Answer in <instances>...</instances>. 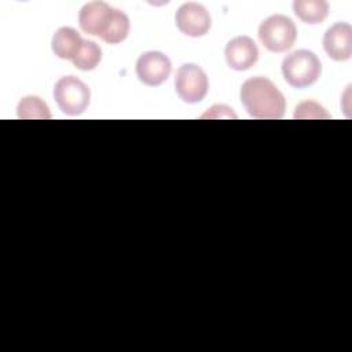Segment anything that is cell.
I'll return each instance as SVG.
<instances>
[{
	"mask_svg": "<svg viewBox=\"0 0 352 352\" xmlns=\"http://www.w3.org/2000/svg\"><path fill=\"white\" fill-rule=\"evenodd\" d=\"M241 102L250 117L258 120L282 118L286 110V99L276 85L267 77L248 78L239 91Z\"/></svg>",
	"mask_w": 352,
	"mask_h": 352,
	"instance_id": "1",
	"label": "cell"
},
{
	"mask_svg": "<svg viewBox=\"0 0 352 352\" xmlns=\"http://www.w3.org/2000/svg\"><path fill=\"white\" fill-rule=\"evenodd\" d=\"M322 73L319 58L309 50H297L282 60V74L294 88H307L318 81Z\"/></svg>",
	"mask_w": 352,
	"mask_h": 352,
	"instance_id": "2",
	"label": "cell"
},
{
	"mask_svg": "<svg viewBox=\"0 0 352 352\" xmlns=\"http://www.w3.org/2000/svg\"><path fill=\"white\" fill-rule=\"evenodd\" d=\"M257 34L268 51L285 52L293 47L297 38V28L289 16L275 14L260 23Z\"/></svg>",
	"mask_w": 352,
	"mask_h": 352,
	"instance_id": "3",
	"label": "cell"
},
{
	"mask_svg": "<svg viewBox=\"0 0 352 352\" xmlns=\"http://www.w3.org/2000/svg\"><path fill=\"white\" fill-rule=\"evenodd\" d=\"M54 99L65 114L78 116L87 110L91 100V91L76 76H65L55 82Z\"/></svg>",
	"mask_w": 352,
	"mask_h": 352,
	"instance_id": "4",
	"label": "cell"
},
{
	"mask_svg": "<svg viewBox=\"0 0 352 352\" xmlns=\"http://www.w3.org/2000/svg\"><path fill=\"white\" fill-rule=\"evenodd\" d=\"M175 89L183 102L198 103L208 94V76L201 66L195 63H184L176 70Z\"/></svg>",
	"mask_w": 352,
	"mask_h": 352,
	"instance_id": "5",
	"label": "cell"
},
{
	"mask_svg": "<svg viewBox=\"0 0 352 352\" xmlns=\"http://www.w3.org/2000/svg\"><path fill=\"white\" fill-rule=\"evenodd\" d=\"M135 70L140 82L148 87H157L169 77L172 65L164 52L147 51L138 58Z\"/></svg>",
	"mask_w": 352,
	"mask_h": 352,
	"instance_id": "6",
	"label": "cell"
},
{
	"mask_svg": "<svg viewBox=\"0 0 352 352\" xmlns=\"http://www.w3.org/2000/svg\"><path fill=\"white\" fill-rule=\"evenodd\" d=\"M175 22L177 29L190 37L205 36L212 25L209 11L202 4L194 1L184 3L177 8Z\"/></svg>",
	"mask_w": 352,
	"mask_h": 352,
	"instance_id": "7",
	"label": "cell"
},
{
	"mask_svg": "<svg viewBox=\"0 0 352 352\" xmlns=\"http://www.w3.org/2000/svg\"><path fill=\"white\" fill-rule=\"evenodd\" d=\"M323 48L333 60H348L352 56V26L346 22L330 26L323 36Z\"/></svg>",
	"mask_w": 352,
	"mask_h": 352,
	"instance_id": "8",
	"label": "cell"
},
{
	"mask_svg": "<svg viewBox=\"0 0 352 352\" xmlns=\"http://www.w3.org/2000/svg\"><path fill=\"white\" fill-rule=\"evenodd\" d=\"M227 65L236 72L250 69L258 59V48L249 36H238L231 38L224 50Z\"/></svg>",
	"mask_w": 352,
	"mask_h": 352,
	"instance_id": "9",
	"label": "cell"
},
{
	"mask_svg": "<svg viewBox=\"0 0 352 352\" xmlns=\"http://www.w3.org/2000/svg\"><path fill=\"white\" fill-rule=\"evenodd\" d=\"M111 11L113 7L104 1H89L84 4L78 14V25L81 30L88 34L100 37L109 22Z\"/></svg>",
	"mask_w": 352,
	"mask_h": 352,
	"instance_id": "10",
	"label": "cell"
},
{
	"mask_svg": "<svg viewBox=\"0 0 352 352\" xmlns=\"http://www.w3.org/2000/svg\"><path fill=\"white\" fill-rule=\"evenodd\" d=\"M82 43L84 40L76 29L70 26H62L54 33L51 48L58 58L73 60L80 51Z\"/></svg>",
	"mask_w": 352,
	"mask_h": 352,
	"instance_id": "11",
	"label": "cell"
},
{
	"mask_svg": "<svg viewBox=\"0 0 352 352\" xmlns=\"http://www.w3.org/2000/svg\"><path fill=\"white\" fill-rule=\"evenodd\" d=\"M293 11L304 23L318 25L326 19L329 4L324 0H294Z\"/></svg>",
	"mask_w": 352,
	"mask_h": 352,
	"instance_id": "12",
	"label": "cell"
},
{
	"mask_svg": "<svg viewBox=\"0 0 352 352\" xmlns=\"http://www.w3.org/2000/svg\"><path fill=\"white\" fill-rule=\"evenodd\" d=\"M129 33L128 15L117 8H113L109 22L100 34V38L107 44H118L126 38Z\"/></svg>",
	"mask_w": 352,
	"mask_h": 352,
	"instance_id": "13",
	"label": "cell"
},
{
	"mask_svg": "<svg viewBox=\"0 0 352 352\" xmlns=\"http://www.w3.org/2000/svg\"><path fill=\"white\" fill-rule=\"evenodd\" d=\"M16 117L21 120H50L51 113L47 103L36 96H23L16 106Z\"/></svg>",
	"mask_w": 352,
	"mask_h": 352,
	"instance_id": "14",
	"label": "cell"
},
{
	"mask_svg": "<svg viewBox=\"0 0 352 352\" xmlns=\"http://www.w3.org/2000/svg\"><path fill=\"white\" fill-rule=\"evenodd\" d=\"M102 60V50L100 47L92 41V40H84L80 51L72 60L73 65L82 70V72H89L94 70Z\"/></svg>",
	"mask_w": 352,
	"mask_h": 352,
	"instance_id": "15",
	"label": "cell"
},
{
	"mask_svg": "<svg viewBox=\"0 0 352 352\" xmlns=\"http://www.w3.org/2000/svg\"><path fill=\"white\" fill-rule=\"evenodd\" d=\"M294 118H330L331 116L314 100L301 102L294 111Z\"/></svg>",
	"mask_w": 352,
	"mask_h": 352,
	"instance_id": "16",
	"label": "cell"
}]
</instances>
